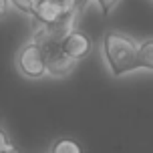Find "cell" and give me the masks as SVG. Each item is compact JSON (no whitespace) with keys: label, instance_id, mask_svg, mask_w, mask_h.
<instances>
[{"label":"cell","instance_id":"6da1fadb","mask_svg":"<svg viewBox=\"0 0 153 153\" xmlns=\"http://www.w3.org/2000/svg\"><path fill=\"white\" fill-rule=\"evenodd\" d=\"M103 56L113 76L129 75L139 69V42L121 30H109L103 36Z\"/></svg>","mask_w":153,"mask_h":153},{"label":"cell","instance_id":"7a4b0ae2","mask_svg":"<svg viewBox=\"0 0 153 153\" xmlns=\"http://www.w3.org/2000/svg\"><path fill=\"white\" fill-rule=\"evenodd\" d=\"M16 69L26 79H40L48 75L46 71V61H45V51L36 42L28 40L26 45L20 46V51L16 53Z\"/></svg>","mask_w":153,"mask_h":153},{"label":"cell","instance_id":"3957f363","mask_svg":"<svg viewBox=\"0 0 153 153\" xmlns=\"http://www.w3.org/2000/svg\"><path fill=\"white\" fill-rule=\"evenodd\" d=\"M45 51V61H46V71L51 76H67L75 71L76 62L73 56L67 54L61 42H51V45L42 46Z\"/></svg>","mask_w":153,"mask_h":153},{"label":"cell","instance_id":"277c9868","mask_svg":"<svg viewBox=\"0 0 153 153\" xmlns=\"http://www.w3.org/2000/svg\"><path fill=\"white\" fill-rule=\"evenodd\" d=\"M61 45H62V48L67 51V54L73 56L75 61H83V59H87V56L91 54V51H93L91 36H89L85 30H81V28H75L73 32H69L67 36L62 38Z\"/></svg>","mask_w":153,"mask_h":153},{"label":"cell","instance_id":"5b68a950","mask_svg":"<svg viewBox=\"0 0 153 153\" xmlns=\"http://www.w3.org/2000/svg\"><path fill=\"white\" fill-rule=\"evenodd\" d=\"M65 16H67V12L62 10L59 0H42L40 4H36V6L32 8L34 26H51V24L61 22Z\"/></svg>","mask_w":153,"mask_h":153},{"label":"cell","instance_id":"8992f818","mask_svg":"<svg viewBox=\"0 0 153 153\" xmlns=\"http://www.w3.org/2000/svg\"><path fill=\"white\" fill-rule=\"evenodd\" d=\"M48 153H85L81 143L73 137H59L53 141Z\"/></svg>","mask_w":153,"mask_h":153},{"label":"cell","instance_id":"52a82bcc","mask_svg":"<svg viewBox=\"0 0 153 153\" xmlns=\"http://www.w3.org/2000/svg\"><path fill=\"white\" fill-rule=\"evenodd\" d=\"M139 69L153 71V36L139 42Z\"/></svg>","mask_w":153,"mask_h":153},{"label":"cell","instance_id":"ba28073f","mask_svg":"<svg viewBox=\"0 0 153 153\" xmlns=\"http://www.w3.org/2000/svg\"><path fill=\"white\" fill-rule=\"evenodd\" d=\"M10 6H14L16 10L32 16V0H10Z\"/></svg>","mask_w":153,"mask_h":153},{"label":"cell","instance_id":"9c48e42d","mask_svg":"<svg viewBox=\"0 0 153 153\" xmlns=\"http://www.w3.org/2000/svg\"><path fill=\"white\" fill-rule=\"evenodd\" d=\"M95 2L99 4V8H101V12H103V14H109V12H111V10H113L121 0H95Z\"/></svg>","mask_w":153,"mask_h":153},{"label":"cell","instance_id":"30bf717a","mask_svg":"<svg viewBox=\"0 0 153 153\" xmlns=\"http://www.w3.org/2000/svg\"><path fill=\"white\" fill-rule=\"evenodd\" d=\"M10 145H12V143H10V139H8V135L4 133V129L0 127V151H4V149H8Z\"/></svg>","mask_w":153,"mask_h":153},{"label":"cell","instance_id":"8fae6325","mask_svg":"<svg viewBox=\"0 0 153 153\" xmlns=\"http://www.w3.org/2000/svg\"><path fill=\"white\" fill-rule=\"evenodd\" d=\"M10 10V0H0V18H4Z\"/></svg>","mask_w":153,"mask_h":153},{"label":"cell","instance_id":"7c38bea8","mask_svg":"<svg viewBox=\"0 0 153 153\" xmlns=\"http://www.w3.org/2000/svg\"><path fill=\"white\" fill-rule=\"evenodd\" d=\"M0 153H18V151L14 149V145H10L8 149H4V151H0Z\"/></svg>","mask_w":153,"mask_h":153}]
</instances>
